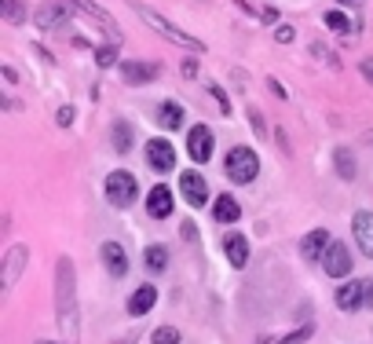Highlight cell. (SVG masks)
<instances>
[{
  "label": "cell",
  "mask_w": 373,
  "mask_h": 344,
  "mask_svg": "<svg viewBox=\"0 0 373 344\" xmlns=\"http://www.w3.org/2000/svg\"><path fill=\"white\" fill-rule=\"evenodd\" d=\"M59 282H55V293H59V322H62V330L70 333H77V293H73V264H70V256H62L59 260Z\"/></svg>",
  "instance_id": "1"
},
{
  "label": "cell",
  "mask_w": 373,
  "mask_h": 344,
  "mask_svg": "<svg viewBox=\"0 0 373 344\" xmlns=\"http://www.w3.org/2000/svg\"><path fill=\"white\" fill-rule=\"evenodd\" d=\"M136 15H140V19H143L146 26H154V29H157V34H162V37H168V40H176V45H183V48H190V51H201V48H205V45H201V40H198V37H190V34H183V29H179V26H172V23H168L165 15H157V12H151V8L136 4Z\"/></svg>",
  "instance_id": "2"
},
{
  "label": "cell",
  "mask_w": 373,
  "mask_h": 344,
  "mask_svg": "<svg viewBox=\"0 0 373 344\" xmlns=\"http://www.w3.org/2000/svg\"><path fill=\"white\" fill-rule=\"evenodd\" d=\"M223 169H227V180H234V184H253L257 172H260V158H257V150H249V147H234Z\"/></svg>",
  "instance_id": "3"
},
{
  "label": "cell",
  "mask_w": 373,
  "mask_h": 344,
  "mask_svg": "<svg viewBox=\"0 0 373 344\" xmlns=\"http://www.w3.org/2000/svg\"><path fill=\"white\" fill-rule=\"evenodd\" d=\"M136 195H140V187H136V176L132 172H125V169H117L106 176V201H110L114 209H129Z\"/></svg>",
  "instance_id": "4"
},
{
  "label": "cell",
  "mask_w": 373,
  "mask_h": 344,
  "mask_svg": "<svg viewBox=\"0 0 373 344\" xmlns=\"http://www.w3.org/2000/svg\"><path fill=\"white\" fill-rule=\"evenodd\" d=\"M212 147H216V136H212L209 125H194V128L187 132V154L194 158L198 165L212 158Z\"/></svg>",
  "instance_id": "5"
},
{
  "label": "cell",
  "mask_w": 373,
  "mask_h": 344,
  "mask_svg": "<svg viewBox=\"0 0 373 344\" xmlns=\"http://www.w3.org/2000/svg\"><path fill=\"white\" fill-rule=\"evenodd\" d=\"M146 165L154 172H172L176 169V147L168 139H146Z\"/></svg>",
  "instance_id": "6"
},
{
  "label": "cell",
  "mask_w": 373,
  "mask_h": 344,
  "mask_svg": "<svg viewBox=\"0 0 373 344\" xmlns=\"http://www.w3.org/2000/svg\"><path fill=\"white\" fill-rule=\"evenodd\" d=\"M179 191H183V198H187L194 209H201V206L209 201V184H205V176H201V172H194V169H187L183 176H179Z\"/></svg>",
  "instance_id": "7"
},
{
  "label": "cell",
  "mask_w": 373,
  "mask_h": 344,
  "mask_svg": "<svg viewBox=\"0 0 373 344\" xmlns=\"http://www.w3.org/2000/svg\"><path fill=\"white\" fill-rule=\"evenodd\" d=\"M322 267H326V275L329 278H344V275H351V249L344 242H333L326 249V256H322Z\"/></svg>",
  "instance_id": "8"
},
{
  "label": "cell",
  "mask_w": 373,
  "mask_h": 344,
  "mask_svg": "<svg viewBox=\"0 0 373 344\" xmlns=\"http://www.w3.org/2000/svg\"><path fill=\"white\" fill-rule=\"evenodd\" d=\"M146 212H151L154 220L172 217V191H168L165 184H157V187L146 191Z\"/></svg>",
  "instance_id": "9"
},
{
  "label": "cell",
  "mask_w": 373,
  "mask_h": 344,
  "mask_svg": "<svg viewBox=\"0 0 373 344\" xmlns=\"http://www.w3.org/2000/svg\"><path fill=\"white\" fill-rule=\"evenodd\" d=\"M351 231H355L359 249L366 253V256H373V212H370V209L355 212V220H351Z\"/></svg>",
  "instance_id": "10"
},
{
  "label": "cell",
  "mask_w": 373,
  "mask_h": 344,
  "mask_svg": "<svg viewBox=\"0 0 373 344\" xmlns=\"http://www.w3.org/2000/svg\"><path fill=\"white\" fill-rule=\"evenodd\" d=\"M103 264H106V271H110L114 278H125V275H129V253H125V245L106 242V245H103Z\"/></svg>",
  "instance_id": "11"
},
{
  "label": "cell",
  "mask_w": 373,
  "mask_h": 344,
  "mask_svg": "<svg viewBox=\"0 0 373 344\" xmlns=\"http://www.w3.org/2000/svg\"><path fill=\"white\" fill-rule=\"evenodd\" d=\"M337 308L340 311H359L366 308V286L362 282H344L337 289Z\"/></svg>",
  "instance_id": "12"
},
{
  "label": "cell",
  "mask_w": 373,
  "mask_h": 344,
  "mask_svg": "<svg viewBox=\"0 0 373 344\" xmlns=\"http://www.w3.org/2000/svg\"><path fill=\"white\" fill-rule=\"evenodd\" d=\"M329 245H333V238H329V231H322V228H318V231H311V234H307V238L300 242V253H304V260H322V256H326V249H329Z\"/></svg>",
  "instance_id": "13"
},
{
  "label": "cell",
  "mask_w": 373,
  "mask_h": 344,
  "mask_svg": "<svg viewBox=\"0 0 373 344\" xmlns=\"http://www.w3.org/2000/svg\"><path fill=\"white\" fill-rule=\"evenodd\" d=\"M66 19H70V8L62 4V0H55V4H44L37 12V26L40 29H51V26H62Z\"/></svg>",
  "instance_id": "14"
},
{
  "label": "cell",
  "mask_w": 373,
  "mask_h": 344,
  "mask_svg": "<svg viewBox=\"0 0 373 344\" xmlns=\"http://www.w3.org/2000/svg\"><path fill=\"white\" fill-rule=\"evenodd\" d=\"M223 253H227V260L234 267H245V260H249V242H245V234H227V238H223Z\"/></svg>",
  "instance_id": "15"
},
{
  "label": "cell",
  "mask_w": 373,
  "mask_h": 344,
  "mask_svg": "<svg viewBox=\"0 0 373 344\" xmlns=\"http://www.w3.org/2000/svg\"><path fill=\"white\" fill-rule=\"evenodd\" d=\"M121 77L129 84H143V81L157 77V66L154 62H121Z\"/></svg>",
  "instance_id": "16"
},
{
  "label": "cell",
  "mask_w": 373,
  "mask_h": 344,
  "mask_svg": "<svg viewBox=\"0 0 373 344\" xmlns=\"http://www.w3.org/2000/svg\"><path fill=\"white\" fill-rule=\"evenodd\" d=\"M154 304H157V289H154V286H140V289L129 297V311H132V315H146Z\"/></svg>",
  "instance_id": "17"
},
{
  "label": "cell",
  "mask_w": 373,
  "mask_h": 344,
  "mask_svg": "<svg viewBox=\"0 0 373 344\" xmlns=\"http://www.w3.org/2000/svg\"><path fill=\"white\" fill-rule=\"evenodd\" d=\"M212 217H216V223H234V220L242 217V206L231 195H220L216 206H212Z\"/></svg>",
  "instance_id": "18"
},
{
  "label": "cell",
  "mask_w": 373,
  "mask_h": 344,
  "mask_svg": "<svg viewBox=\"0 0 373 344\" xmlns=\"http://www.w3.org/2000/svg\"><path fill=\"white\" fill-rule=\"evenodd\" d=\"M157 125H162V128H179V125H183V106L172 103V99H165L162 106H157Z\"/></svg>",
  "instance_id": "19"
},
{
  "label": "cell",
  "mask_w": 373,
  "mask_h": 344,
  "mask_svg": "<svg viewBox=\"0 0 373 344\" xmlns=\"http://www.w3.org/2000/svg\"><path fill=\"white\" fill-rule=\"evenodd\" d=\"M73 4H77L81 12H88V15L95 19V23H103V26H106V29H110V34H114V40H121V37H117V29H114V23H110V15H106L103 8L95 4V0H73Z\"/></svg>",
  "instance_id": "20"
},
{
  "label": "cell",
  "mask_w": 373,
  "mask_h": 344,
  "mask_svg": "<svg viewBox=\"0 0 373 344\" xmlns=\"http://www.w3.org/2000/svg\"><path fill=\"white\" fill-rule=\"evenodd\" d=\"M143 264L151 267V271H165L168 267V249L165 245H151V249L143 253Z\"/></svg>",
  "instance_id": "21"
},
{
  "label": "cell",
  "mask_w": 373,
  "mask_h": 344,
  "mask_svg": "<svg viewBox=\"0 0 373 344\" xmlns=\"http://www.w3.org/2000/svg\"><path fill=\"white\" fill-rule=\"evenodd\" d=\"M337 172L344 180H355V158H351L344 147H337Z\"/></svg>",
  "instance_id": "22"
},
{
  "label": "cell",
  "mask_w": 373,
  "mask_h": 344,
  "mask_svg": "<svg viewBox=\"0 0 373 344\" xmlns=\"http://www.w3.org/2000/svg\"><path fill=\"white\" fill-rule=\"evenodd\" d=\"M23 256H26V249H23V245H15V249H12V256H8V271H4V286H12V282H15V275H18V264H23Z\"/></svg>",
  "instance_id": "23"
},
{
  "label": "cell",
  "mask_w": 373,
  "mask_h": 344,
  "mask_svg": "<svg viewBox=\"0 0 373 344\" xmlns=\"http://www.w3.org/2000/svg\"><path fill=\"white\" fill-rule=\"evenodd\" d=\"M114 147L121 150V154H125V150L132 147V128L125 125V121H117V128H114Z\"/></svg>",
  "instance_id": "24"
},
{
  "label": "cell",
  "mask_w": 373,
  "mask_h": 344,
  "mask_svg": "<svg viewBox=\"0 0 373 344\" xmlns=\"http://www.w3.org/2000/svg\"><path fill=\"white\" fill-rule=\"evenodd\" d=\"M0 12H4V19H8V23H15V26L26 19V12L18 8V0H0Z\"/></svg>",
  "instance_id": "25"
},
{
  "label": "cell",
  "mask_w": 373,
  "mask_h": 344,
  "mask_svg": "<svg viewBox=\"0 0 373 344\" xmlns=\"http://www.w3.org/2000/svg\"><path fill=\"white\" fill-rule=\"evenodd\" d=\"M326 26L337 29V34H351V19L340 15V12H326Z\"/></svg>",
  "instance_id": "26"
},
{
  "label": "cell",
  "mask_w": 373,
  "mask_h": 344,
  "mask_svg": "<svg viewBox=\"0 0 373 344\" xmlns=\"http://www.w3.org/2000/svg\"><path fill=\"white\" fill-rule=\"evenodd\" d=\"M151 341H154V344H179V330H176V326H157Z\"/></svg>",
  "instance_id": "27"
},
{
  "label": "cell",
  "mask_w": 373,
  "mask_h": 344,
  "mask_svg": "<svg viewBox=\"0 0 373 344\" xmlns=\"http://www.w3.org/2000/svg\"><path fill=\"white\" fill-rule=\"evenodd\" d=\"M95 59H99V66H114V59H117V45H106L95 51Z\"/></svg>",
  "instance_id": "28"
},
{
  "label": "cell",
  "mask_w": 373,
  "mask_h": 344,
  "mask_svg": "<svg viewBox=\"0 0 373 344\" xmlns=\"http://www.w3.org/2000/svg\"><path fill=\"white\" fill-rule=\"evenodd\" d=\"M307 337H311V326H300L296 333H290V337H285V341H279V344H304Z\"/></svg>",
  "instance_id": "29"
},
{
  "label": "cell",
  "mask_w": 373,
  "mask_h": 344,
  "mask_svg": "<svg viewBox=\"0 0 373 344\" xmlns=\"http://www.w3.org/2000/svg\"><path fill=\"white\" fill-rule=\"evenodd\" d=\"M209 92H212V95H216V103H220V110H223V114H231V103H227V95H223V92L216 88V84H209Z\"/></svg>",
  "instance_id": "30"
},
{
  "label": "cell",
  "mask_w": 373,
  "mask_h": 344,
  "mask_svg": "<svg viewBox=\"0 0 373 344\" xmlns=\"http://www.w3.org/2000/svg\"><path fill=\"white\" fill-rule=\"evenodd\" d=\"M55 121H59V125H62V128H66V125H70V121H73V106H62V110H59V114H55Z\"/></svg>",
  "instance_id": "31"
},
{
  "label": "cell",
  "mask_w": 373,
  "mask_h": 344,
  "mask_svg": "<svg viewBox=\"0 0 373 344\" xmlns=\"http://www.w3.org/2000/svg\"><path fill=\"white\" fill-rule=\"evenodd\" d=\"M274 37H279L282 45H290V40H293V26H279V29H274Z\"/></svg>",
  "instance_id": "32"
},
{
  "label": "cell",
  "mask_w": 373,
  "mask_h": 344,
  "mask_svg": "<svg viewBox=\"0 0 373 344\" xmlns=\"http://www.w3.org/2000/svg\"><path fill=\"white\" fill-rule=\"evenodd\" d=\"M362 73H366V81L373 84V59H362Z\"/></svg>",
  "instance_id": "33"
},
{
  "label": "cell",
  "mask_w": 373,
  "mask_h": 344,
  "mask_svg": "<svg viewBox=\"0 0 373 344\" xmlns=\"http://www.w3.org/2000/svg\"><path fill=\"white\" fill-rule=\"evenodd\" d=\"M362 286H366V308H373V278L370 282H362Z\"/></svg>",
  "instance_id": "34"
},
{
  "label": "cell",
  "mask_w": 373,
  "mask_h": 344,
  "mask_svg": "<svg viewBox=\"0 0 373 344\" xmlns=\"http://www.w3.org/2000/svg\"><path fill=\"white\" fill-rule=\"evenodd\" d=\"M37 344H55V341H37Z\"/></svg>",
  "instance_id": "35"
},
{
  "label": "cell",
  "mask_w": 373,
  "mask_h": 344,
  "mask_svg": "<svg viewBox=\"0 0 373 344\" xmlns=\"http://www.w3.org/2000/svg\"><path fill=\"white\" fill-rule=\"evenodd\" d=\"M340 4H355V0H340Z\"/></svg>",
  "instance_id": "36"
}]
</instances>
